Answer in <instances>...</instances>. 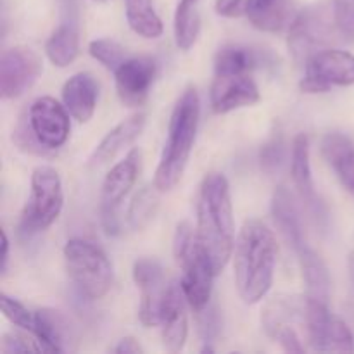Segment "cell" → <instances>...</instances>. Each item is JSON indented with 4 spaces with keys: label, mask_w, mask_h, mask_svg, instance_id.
I'll use <instances>...</instances> for the list:
<instances>
[{
    "label": "cell",
    "mask_w": 354,
    "mask_h": 354,
    "mask_svg": "<svg viewBox=\"0 0 354 354\" xmlns=\"http://www.w3.org/2000/svg\"><path fill=\"white\" fill-rule=\"evenodd\" d=\"M197 239L213 265L221 273L234 252L235 223L230 185L221 173L204 176L197 197Z\"/></svg>",
    "instance_id": "1"
},
{
    "label": "cell",
    "mask_w": 354,
    "mask_h": 354,
    "mask_svg": "<svg viewBox=\"0 0 354 354\" xmlns=\"http://www.w3.org/2000/svg\"><path fill=\"white\" fill-rule=\"evenodd\" d=\"M277 265V242L272 230L259 220H248L235 241L234 275L239 296L256 304L272 289Z\"/></svg>",
    "instance_id": "2"
},
{
    "label": "cell",
    "mask_w": 354,
    "mask_h": 354,
    "mask_svg": "<svg viewBox=\"0 0 354 354\" xmlns=\"http://www.w3.org/2000/svg\"><path fill=\"white\" fill-rule=\"evenodd\" d=\"M199 116V93L194 86H190L182 93L173 109L168 127V140H166L158 169H156L154 185L161 192L175 189L182 180L187 162L190 159V152H192L194 140H196Z\"/></svg>",
    "instance_id": "3"
},
{
    "label": "cell",
    "mask_w": 354,
    "mask_h": 354,
    "mask_svg": "<svg viewBox=\"0 0 354 354\" xmlns=\"http://www.w3.org/2000/svg\"><path fill=\"white\" fill-rule=\"evenodd\" d=\"M173 254L182 268L180 286L187 297V304L199 313L211 303L213 280L216 273L197 239V232H194L187 221L176 227L173 237Z\"/></svg>",
    "instance_id": "4"
},
{
    "label": "cell",
    "mask_w": 354,
    "mask_h": 354,
    "mask_svg": "<svg viewBox=\"0 0 354 354\" xmlns=\"http://www.w3.org/2000/svg\"><path fill=\"white\" fill-rule=\"evenodd\" d=\"M64 261L69 279L80 296L100 299L113 286V266L106 252L83 239H71L64 245Z\"/></svg>",
    "instance_id": "5"
},
{
    "label": "cell",
    "mask_w": 354,
    "mask_h": 354,
    "mask_svg": "<svg viewBox=\"0 0 354 354\" xmlns=\"http://www.w3.org/2000/svg\"><path fill=\"white\" fill-rule=\"evenodd\" d=\"M339 33L334 16V3L325 0L304 7L289 26V50L297 64H306L318 50L327 48Z\"/></svg>",
    "instance_id": "6"
},
{
    "label": "cell",
    "mask_w": 354,
    "mask_h": 354,
    "mask_svg": "<svg viewBox=\"0 0 354 354\" xmlns=\"http://www.w3.org/2000/svg\"><path fill=\"white\" fill-rule=\"evenodd\" d=\"M64 206L59 173L50 166H38L31 175V192L21 216V232L28 235L44 232L54 223Z\"/></svg>",
    "instance_id": "7"
},
{
    "label": "cell",
    "mask_w": 354,
    "mask_h": 354,
    "mask_svg": "<svg viewBox=\"0 0 354 354\" xmlns=\"http://www.w3.org/2000/svg\"><path fill=\"white\" fill-rule=\"evenodd\" d=\"M354 85V55L339 48H324L311 55L304 64L301 90L306 93H325L332 86Z\"/></svg>",
    "instance_id": "8"
},
{
    "label": "cell",
    "mask_w": 354,
    "mask_h": 354,
    "mask_svg": "<svg viewBox=\"0 0 354 354\" xmlns=\"http://www.w3.org/2000/svg\"><path fill=\"white\" fill-rule=\"evenodd\" d=\"M308 342L317 353H353L354 335L341 318L330 313L327 303L310 296L306 320H304Z\"/></svg>",
    "instance_id": "9"
},
{
    "label": "cell",
    "mask_w": 354,
    "mask_h": 354,
    "mask_svg": "<svg viewBox=\"0 0 354 354\" xmlns=\"http://www.w3.org/2000/svg\"><path fill=\"white\" fill-rule=\"evenodd\" d=\"M140 171V151L131 149L123 161L118 162L106 175L100 194V220L106 234L116 235L120 232L118 207L137 182Z\"/></svg>",
    "instance_id": "10"
},
{
    "label": "cell",
    "mask_w": 354,
    "mask_h": 354,
    "mask_svg": "<svg viewBox=\"0 0 354 354\" xmlns=\"http://www.w3.org/2000/svg\"><path fill=\"white\" fill-rule=\"evenodd\" d=\"M41 75L40 55L30 47L17 45L0 57V95L3 100L17 99L35 85Z\"/></svg>",
    "instance_id": "11"
},
{
    "label": "cell",
    "mask_w": 354,
    "mask_h": 354,
    "mask_svg": "<svg viewBox=\"0 0 354 354\" xmlns=\"http://www.w3.org/2000/svg\"><path fill=\"white\" fill-rule=\"evenodd\" d=\"M133 280L140 289V308L138 318L145 327H159L161 322V308L165 303L166 283L165 272L159 261L152 258H142L133 265Z\"/></svg>",
    "instance_id": "12"
},
{
    "label": "cell",
    "mask_w": 354,
    "mask_h": 354,
    "mask_svg": "<svg viewBox=\"0 0 354 354\" xmlns=\"http://www.w3.org/2000/svg\"><path fill=\"white\" fill-rule=\"evenodd\" d=\"M69 111L52 97H40L28 109V123L37 140L45 149H59L69 137Z\"/></svg>",
    "instance_id": "13"
},
{
    "label": "cell",
    "mask_w": 354,
    "mask_h": 354,
    "mask_svg": "<svg viewBox=\"0 0 354 354\" xmlns=\"http://www.w3.org/2000/svg\"><path fill=\"white\" fill-rule=\"evenodd\" d=\"M290 173H292L294 185L299 192L301 201L306 206L308 213L311 214L315 223L322 228H327L328 213L324 201L318 197L315 190L313 175H311L310 162V138L308 135L299 133L292 142V154H290Z\"/></svg>",
    "instance_id": "14"
},
{
    "label": "cell",
    "mask_w": 354,
    "mask_h": 354,
    "mask_svg": "<svg viewBox=\"0 0 354 354\" xmlns=\"http://www.w3.org/2000/svg\"><path fill=\"white\" fill-rule=\"evenodd\" d=\"M158 64L152 57H130L114 71L116 92L128 107H138L145 102L154 83Z\"/></svg>",
    "instance_id": "15"
},
{
    "label": "cell",
    "mask_w": 354,
    "mask_h": 354,
    "mask_svg": "<svg viewBox=\"0 0 354 354\" xmlns=\"http://www.w3.org/2000/svg\"><path fill=\"white\" fill-rule=\"evenodd\" d=\"M187 297L183 294L182 286L171 280L166 290L165 303L161 308V337L162 344L168 351L178 353L183 349L189 334V320H187Z\"/></svg>",
    "instance_id": "16"
},
{
    "label": "cell",
    "mask_w": 354,
    "mask_h": 354,
    "mask_svg": "<svg viewBox=\"0 0 354 354\" xmlns=\"http://www.w3.org/2000/svg\"><path fill=\"white\" fill-rule=\"evenodd\" d=\"M259 100V90L249 75H214L211 86V107L225 114L239 107L252 106Z\"/></svg>",
    "instance_id": "17"
},
{
    "label": "cell",
    "mask_w": 354,
    "mask_h": 354,
    "mask_svg": "<svg viewBox=\"0 0 354 354\" xmlns=\"http://www.w3.org/2000/svg\"><path fill=\"white\" fill-rule=\"evenodd\" d=\"M273 52L252 45L228 44L214 55V75H249L254 69L275 68Z\"/></svg>",
    "instance_id": "18"
},
{
    "label": "cell",
    "mask_w": 354,
    "mask_h": 354,
    "mask_svg": "<svg viewBox=\"0 0 354 354\" xmlns=\"http://www.w3.org/2000/svg\"><path fill=\"white\" fill-rule=\"evenodd\" d=\"M45 52L52 64L66 68L80 54V23L76 6L66 0L62 7L61 24L54 30L50 38L45 44Z\"/></svg>",
    "instance_id": "19"
},
{
    "label": "cell",
    "mask_w": 354,
    "mask_h": 354,
    "mask_svg": "<svg viewBox=\"0 0 354 354\" xmlns=\"http://www.w3.org/2000/svg\"><path fill=\"white\" fill-rule=\"evenodd\" d=\"M33 335L41 342L45 353H68L75 342V332L68 318L50 308L35 311Z\"/></svg>",
    "instance_id": "20"
},
{
    "label": "cell",
    "mask_w": 354,
    "mask_h": 354,
    "mask_svg": "<svg viewBox=\"0 0 354 354\" xmlns=\"http://www.w3.org/2000/svg\"><path fill=\"white\" fill-rule=\"evenodd\" d=\"M310 296H275L265 304L261 313L263 330L273 337L280 328L304 325Z\"/></svg>",
    "instance_id": "21"
},
{
    "label": "cell",
    "mask_w": 354,
    "mask_h": 354,
    "mask_svg": "<svg viewBox=\"0 0 354 354\" xmlns=\"http://www.w3.org/2000/svg\"><path fill=\"white\" fill-rule=\"evenodd\" d=\"M99 97V83L90 73H76L62 86V102L73 118L86 123L93 116Z\"/></svg>",
    "instance_id": "22"
},
{
    "label": "cell",
    "mask_w": 354,
    "mask_h": 354,
    "mask_svg": "<svg viewBox=\"0 0 354 354\" xmlns=\"http://www.w3.org/2000/svg\"><path fill=\"white\" fill-rule=\"evenodd\" d=\"M272 216L277 228L280 230V234L283 235L287 244H289L294 251H296L299 245H303L304 242H308L306 237H304L301 213L299 209H297L292 194L289 192L287 187L279 185L275 189V192H273Z\"/></svg>",
    "instance_id": "23"
},
{
    "label": "cell",
    "mask_w": 354,
    "mask_h": 354,
    "mask_svg": "<svg viewBox=\"0 0 354 354\" xmlns=\"http://www.w3.org/2000/svg\"><path fill=\"white\" fill-rule=\"evenodd\" d=\"M322 154L342 187L354 196V142L344 133L332 131L322 138Z\"/></svg>",
    "instance_id": "24"
},
{
    "label": "cell",
    "mask_w": 354,
    "mask_h": 354,
    "mask_svg": "<svg viewBox=\"0 0 354 354\" xmlns=\"http://www.w3.org/2000/svg\"><path fill=\"white\" fill-rule=\"evenodd\" d=\"M145 127V114L144 113H135L120 124L113 128L106 137L100 140L97 145L95 151L92 152L88 159V166H102L109 162L118 152L123 151L127 145H130L138 135L142 133Z\"/></svg>",
    "instance_id": "25"
},
{
    "label": "cell",
    "mask_w": 354,
    "mask_h": 354,
    "mask_svg": "<svg viewBox=\"0 0 354 354\" xmlns=\"http://www.w3.org/2000/svg\"><path fill=\"white\" fill-rule=\"evenodd\" d=\"M294 252L297 254L301 273H303V279L306 282L308 296L322 301V303H328V296H330V275H328V270L325 266L324 259L320 258V254L308 242L299 245Z\"/></svg>",
    "instance_id": "26"
},
{
    "label": "cell",
    "mask_w": 354,
    "mask_h": 354,
    "mask_svg": "<svg viewBox=\"0 0 354 354\" xmlns=\"http://www.w3.org/2000/svg\"><path fill=\"white\" fill-rule=\"evenodd\" d=\"M127 19L131 30L144 38H158L162 35V23L154 10L152 0H124Z\"/></svg>",
    "instance_id": "27"
},
{
    "label": "cell",
    "mask_w": 354,
    "mask_h": 354,
    "mask_svg": "<svg viewBox=\"0 0 354 354\" xmlns=\"http://www.w3.org/2000/svg\"><path fill=\"white\" fill-rule=\"evenodd\" d=\"M199 0H180L175 10V41L180 50H189L201 31Z\"/></svg>",
    "instance_id": "28"
},
{
    "label": "cell",
    "mask_w": 354,
    "mask_h": 354,
    "mask_svg": "<svg viewBox=\"0 0 354 354\" xmlns=\"http://www.w3.org/2000/svg\"><path fill=\"white\" fill-rule=\"evenodd\" d=\"M159 194L161 190L152 183L145 185L135 194L131 199L130 209H128V223L133 230H142L151 223L152 218L156 216V211L159 207Z\"/></svg>",
    "instance_id": "29"
},
{
    "label": "cell",
    "mask_w": 354,
    "mask_h": 354,
    "mask_svg": "<svg viewBox=\"0 0 354 354\" xmlns=\"http://www.w3.org/2000/svg\"><path fill=\"white\" fill-rule=\"evenodd\" d=\"M294 17H296V14H294L292 2L290 0H279L272 9L251 19V23L258 30L277 33V31H282L286 26H290Z\"/></svg>",
    "instance_id": "30"
},
{
    "label": "cell",
    "mask_w": 354,
    "mask_h": 354,
    "mask_svg": "<svg viewBox=\"0 0 354 354\" xmlns=\"http://www.w3.org/2000/svg\"><path fill=\"white\" fill-rule=\"evenodd\" d=\"M88 52L93 59H97L100 64H104L111 71H116L127 61L124 48L111 38H99V40L90 41Z\"/></svg>",
    "instance_id": "31"
},
{
    "label": "cell",
    "mask_w": 354,
    "mask_h": 354,
    "mask_svg": "<svg viewBox=\"0 0 354 354\" xmlns=\"http://www.w3.org/2000/svg\"><path fill=\"white\" fill-rule=\"evenodd\" d=\"M0 308H2L3 317H6L10 324L23 328L24 332H31V334H33L35 313L26 310V306H24L23 303H19V301L14 299V297L7 296V294H2V296H0Z\"/></svg>",
    "instance_id": "32"
},
{
    "label": "cell",
    "mask_w": 354,
    "mask_h": 354,
    "mask_svg": "<svg viewBox=\"0 0 354 354\" xmlns=\"http://www.w3.org/2000/svg\"><path fill=\"white\" fill-rule=\"evenodd\" d=\"M2 354H23V353H45L41 342L31 332H7L0 341Z\"/></svg>",
    "instance_id": "33"
},
{
    "label": "cell",
    "mask_w": 354,
    "mask_h": 354,
    "mask_svg": "<svg viewBox=\"0 0 354 354\" xmlns=\"http://www.w3.org/2000/svg\"><path fill=\"white\" fill-rule=\"evenodd\" d=\"M283 138L280 135V131H275V133L270 137V140L266 142L261 147V152H259V162H261V168L265 169L266 173H273L280 168L283 161Z\"/></svg>",
    "instance_id": "34"
},
{
    "label": "cell",
    "mask_w": 354,
    "mask_h": 354,
    "mask_svg": "<svg viewBox=\"0 0 354 354\" xmlns=\"http://www.w3.org/2000/svg\"><path fill=\"white\" fill-rule=\"evenodd\" d=\"M334 16L339 35L354 41V0H334Z\"/></svg>",
    "instance_id": "35"
},
{
    "label": "cell",
    "mask_w": 354,
    "mask_h": 354,
    "mask_svg": "<svg viewBox=\"0 0 354 354\" xmlns=\"http://www.w3.org/2000/svg\"><path fill=\"white\" fill-rule=\"evenodd\" d=\"M220 315L216 306H211V303L199 311V334L203 335V341L206 344L213 342V339L220 334Z\"/></svg>",
    "instance_id": "36"
},
{
    "label": "cell",
    "mask_w": 354,
    "mask_h": 354,
    "mask_svg": "<svg viewBox=\"0 0 354 354\" xmlns=\"http://www.w3.org/2000/svg\"><path fill=\"white\" fill-rule=\"evenodd\" d=\"M272 339H273V341L279 342L280 346H282L283 351H287V353H304L303 342H301L299 334H297L296 328H294V327L280 328V330L277 332V334L273 335Z\"/></svg>",
    "instance_id": "37"
},
{
    "label": "cell",
    "mask_w": 354,
    "mask_h": 354,
    "mask_svg": "<svg viewBox=\"0 0 354 354\" xmlns=\"http://www.w3.org/2000/svg\"><path fill=\"white\" fill-rule=\"evenodd\" d=\"M248 0H216V12L223 17H239L245 12Z\"/></svg>",
    "instance_id": "38"
},
{
    "label": "cell",
    "mask_w": 354,
    "mask_h": 354,
    "mask_svg": "<svg viewBox=\"0 0 354 354\" xmlns=\"http://www.w3.org/2000/svg\"><path fill=\"white\" fill-rule=\"evenodd\" d=\"M279 0H248L245 2V14H248L249 21L258 17L259 14L266 12L268 9H272Z\"/></svg>",
    "instance_id": "39"
},
{
    "label": "cell",
    "mask_w": 354,
    "mask_h": 354,
    "mask_svg": "<svg viewBox=\"0 0 354 354\" xmlns=\"http://www.w3.org/2000/svg\"><path fill=\"white\" fill-rule=\"evenodd\" d=\"M116 354H140L144 353V348L138 344V341H135L133 337H124L118 342V346L114 348Z\"/></svg>",
    "instance_id": "40"
},
{
    "label": "cell",
    "mask_w": 354,
    "mask_h": 354,
    "mask_svg": "<svg viewBox=\"0 0 354 354\" xmlns=\"http://www.w3.org/2000/svg\"><path fill=\"white\" fill-rule=\"evenodd\" d=\"M0 261H2L0 270H2V272H6L7 261H9V239H7L6 232H2V254H0Z\"/></svg>",
    "instance_id": "41"
},
{
    "label": "cell",
    "mask_w": 354,
    "mask_h": 354,
    "mask_svg": "<svg viewBox=\"0 0 354 354\" xmlns=\"http://www.w3.org/2000/svg\"><path fill=\"white\" fill-rule=\"evenodd\" d=\"M349 279H351V283H353V290H354V251L349 254Z\"/></svg>",
    "instance_id": "42"
},
{
    "label": "cell",
    "mask_w": 354,
    "mask_h": 354,
    "mask_svg": "<svg viewBox=\"0 0 354 354\" xmlns=\"http://www.w3.org/2000/svg\"><path fill=\"white\" fill-rule=\"evenodd\" d=\"M99 2H106V0H99Z\"/></svg>",
    "instance_id": "43"
}]
</instances>
